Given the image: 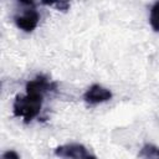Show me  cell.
I'll list each match as a JSON object with an SVG mask.
<instances>
[{
	"mask_svg": "<svg viewBox=\"0 0 159 159\" xmlns=\"http://www.w3.org/2000/svg\"><path fill=\"white\" fill-rule=\"evenodd\" d=\"M45 5H48V6H52V7H56L57 10H61V11H67L70 9V2H42Z\"/></svg>",
	"mask_w": 159,
	"mask_h": 159,
	"instance_id": "7",
	"label": "cell"
},
{
	"mask_svg": "<svg viewBox=\"0 0 159 159\" xmlns=\"http://www.w3.org/2000/svg\"><path fill=\"white\" fill-rule=\"evenodd\" d=\"M1 159H20V155L15 150H6L2 153Z\"/></svg>",
	"mask_w": 159,
	"mask_h": 159,
	"instance_id": "8",
	"label": "cell"
},
{
	"mask_svg": "<svg viewBox=\"0 0 159 159\" xmlns=\"http://www.w3.org/2000/svg\"><path fill=\"white\" fill-rule=\"evenodd\" d=\"M138 159H159V147L152 143L144 144L138 153Z\"/></svg>",
	"mask_w": 159,
	"mask_h": 159,
	"instance_id": "5",
	"label": "cell"
},
{
	"mask_svg": "<svg viewBox=\"0 0 159 159\" xmlns=\"http://www.w3.org/2000/svg\"><path fill=\"white\" fill-rule=\"evenodd\" d=\"M55 155L63 159H97L94 155L89 154L84 145L80 143H70L60 145L55 149Z\"/></svg>",
	"mask_w": 159,
	"mask_h": 159,
	"instance_id": "3",
	"label": "cell"
},
{
	"mask_svg": "<svg viewBox=\"0 0 159 159\" xmlns=\"http://www.w3.org/2000/svg\"><path fill=\"white\" fill-rule=\"evenodd\" d=\"M57 83L50 82L45 75H39L26 83V94H17L12 104L15 117L24 118L27 124L35 119L41 111L43 97L50 91H56Z\"/></svg>",
	"mask_w": 159,
	"mask_h": 159,
	"instance_id": "1",
	"label": "cell"
},
{
	"mask_svg": "<svg viewBox=\"0 0 159 159\" xmlns=\"http://www.w3.org/2000/svg\"><path fill=\"white\" fill-rule=\"evenodd\" d=\"M112 92L101 86V84H92L87 91L86 93L83 94V98L87 103L89 104H98V103H103V102H107L112 98Z\"/></svg>",
	"mask_w": 159,
	"mask_h": 159,
	"instance_id": "4",
	"label": "cell"
},
{
	"mask_svg": "<svg viewBox=\"0 0 159 159\" xmlns=\"http://www.w3.org/2000/svg\"><path fill=\"white\" fill-rule=\"evenodd\" d=\"M22 5L26 6V9H24L20 14L15 15L14 20L16 26L25 31V32H31L34 31L40 21V14L37 12V10L34 7V2L30 1H21Z\"/></svg>",
	"mask_w": 159,
	"mask_h": 159,
	"instance_id": "2",
	"label": "cell"
},
{
	"mask_svg": "<svg viewBox=\"0 0 159 159\" xmlns=\"http://www.w3.org/2000/svg\"><path fill=\"white\" fill-rule=\"evenodd\" d=\"M150 26L154 31L159 32V1L155 2L150 9V16H149Z\"/></svg>",
	"mask_w": 159,
	"mask_h": 159,
	"instance_id": "6",
	"label": "cell"
}]
</instances>
